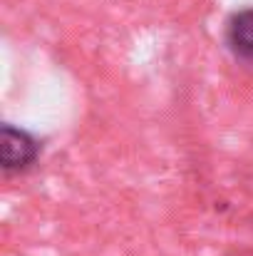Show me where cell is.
I'll list each match as a JSON object with an SVG mask.
<instances>
[{"mask_svg":"<svg viewBox=\"0 0 253 256\" xmlns=\"http://www.w3.org/2000/svg\"><path fill=\"white\" fill-rule=\"evenodd\" d=\"M226 42L234 55L253 60V8L239 10L226 22Z\"/></svg>","mask_w":253,"mask_h":256,"instance_id":"2","label":"cell"},{"mask_svg":"<svg viewBox=\"0 0 253 256\" xmlns=\"http://www.w3.org/2000/svg\"><path fill=\"white\" fill-rule=\"evenodd\" d=\"M239 256H253V252H241Z\"/></svg>","mask_w":253,"mask_h":256,"instance_id":"3","label":"cell"},{"mask_svg":"<svg viewBox=\"0 0 253 256\" xmlns=\"http://www.w3.org/2000/svg\"><path fill=\"white\" fill-rule=\"evenodd\" d=\"M40 142L37 137H32L27 130L22 127H15L10 122L2 124V132H0V170L5 172V176H12V174H22L30 167L37 164L40 160Z\"/></svg>","mask_w":253,"mask_h":256,"instance_id":"1","label":"cell"}]
</instances>
